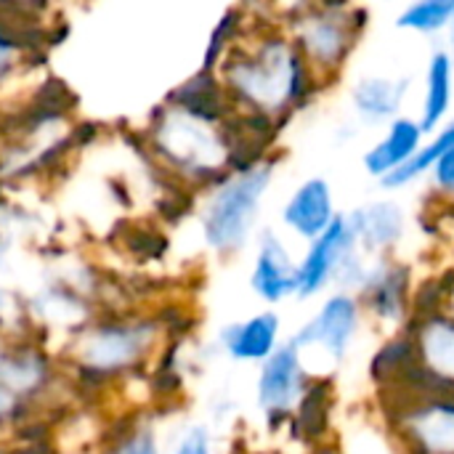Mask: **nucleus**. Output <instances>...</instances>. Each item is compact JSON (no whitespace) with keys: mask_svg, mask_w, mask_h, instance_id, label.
Returning <instances> with one entry per match:
<instances>
[{"mask_svg":"<svg viewBox=\"0 0 454 454\" xmlns=\"http://www.w3.org/2000/svg\"><path fill=\"white\" fill-rule=\"evenodd\" d=\"M215 74L237 114L258 117L277 128H285L327 90L290 32L258 16L215 67Z\"/></svg>","mask_w":454,"mask_h":454,"instance_id":"f257e3e1","label":"nucleus"},{"mask_svg":"<svg viewBox=\"0 0 454 454\" xmlns=\"http://www.w3.org/2000/svg\"><path fill=\"white\" fill-rule=\"evenodd\" d=\"M144 152L173 186L200 194L229 170L255 162L234 114L215 117L165 98L144 125Z\"/></svg>","mask_w":454,"mask_h":454,"instance_id":"f03ea898","label":"nucleus"},{"mask_svg":"<svg viewBox=\"0 0 454 454\" xmlns=\"http://www.w3.org/2000/svg\"><path fill=\"white\" fill-rule=\"evenodd\" d=\"M279 160V152H271L255 162L239 165L197 194V226L207 253L226 261L255 242Z\"/></svg>","mask_w":454,"mask_h":454,"instance_id":"7ed1b4c3","label":"nucleus"},{"mask_svg":"<svg viewBox=\"0 0 454 454\" xmlns=\"http://www.w3.org/2000/svg\"><path fill=\"white\" fill-rule=\"evenodd\" d=\"M370 21L372 11L362 3L314 5L295 16L285 29L290 32L293 43L298 45L314 74L322 80V85L333 88L362 45Z\"/></svg>","mask_w":454,"mask_h":454,"instance_id":"20e7f679","label":"nucleus"},{"mask_svg":"<svg viewBox=\"0 0 454 454\" xmlns=\"http://www.w3.org/2000/svg\"><path fill=\"white\" fill-rule=\"evenodd\" d=\"M362 322L364 306L359 295L348 290H333L311 314V319L298 327L290 343L303 354L306 362L319 356L327 364H340L348 356Z\"/></svg>","mask_w":454,"mask_h":454,"instance_id":"39448f33","label":"nucleus"},{"mask_svg":"<svg viewBox=\"0 0 454 454\" xmlns=\"http://www.w3.org/2000/svg\"><path fill=\"white\" fill-rule=\"evenodd\" d=\"M160 335V325L138 319V322H109L88 330L80 338V370L85 375L106 378L133 370L154 346Z\"/></svg>","mask_w":454,"mask_h":454,"instance_id":"423d86ee","label":"nucleus"},{"mask_svg":"<svg viewBox=\"0 0 454 454\" xmlns=\"http://www.w3.org/2000/svg\"><path fill=\"white\" fill-rule=\"evenodd\" d=\"M311 391L309 362L287 340L266 362H261L255 378V404L266 420L293 418Z\"/></svg>","mask_w":454,"mask_h":454,"instance_id":"0eeeda50","label":"nucleus"},{"mask_svg":"<svg viewBox=\"0 0 454 454\" xmlns=\"http://www.w3.org/2000/svg\"><path fill=\"white\" fill-rule=\"evenodd\" d=\"M356 253L362 250H359L354 226L348 215L340 213L330 229H325L319 237L303 245V253L298 255V298L311 301L333 290L340 271Z\"/></svg>","mask_w":454,"mask_h":454,"instance_id":"6e6552de","label":"nucleus"},{"mask_svg":"<svg viewBox=\"0 0 454 454\" xmlns=\"http://www.w3.org/2000/svg\"><path fill=\"white\" fill-rule=\"evenodd\" d=\"M356 295L367 317L386 327H399L410 317L412 269L396 255L370 258Z\"/></svg>","mask_w":454,"mask_h":454,"instance_id":"1a4fd4ad","label":"nucleus"},{"mask_svg":"<svg viewBox=\"0 0 454 454\" xmlns=\"http://www.w3.org/2000/svg\"><path fill=\"white\" fill-rule=\"evenodd\" d=\"M250 290L266 306L298 298V255L277 229H261L255 237Z\"/></svg>","mask_w":454,"mask_h":454,"instance_id":"9d476101","label":"nucleus"},{"mask_svg":"<svg viewBox=\"0 0 454 454\" xmlns=\"http://www.w3.org/2000/svg\"><path fill=\"white\" fill-rule=\"evenodd\" d=\"M399 426L412 454H454V394L431 391L412 399Z\"/></svg>","mask_w":454,"mask_h":454,"instance_id":"9b49d317","label":"nucleus"},{"mask_svg":"<svg viewBox=\"0 0 454 454\" xmlns=\"http://www.w3.org/2000/svg\"><path fill=\"white\" fill-rule=\"evenodd\" d=\"M338 200L330 178L309 176L298 181L279 207V226L298 242H311L338 221Z\"/></svg>","mask_w":454,"mask_h":454,"instance_id":"f8f14e48","label":"nucleus"},{"mask_svg":"<svg viewBox=\"0 0 454 454\" xmlns=\"http://www.w3.org/2000/svg\"><path fill=\"white\" fill-rule=\"evenodd\" d=\"M346 215L354 226L359 250L367 258L396 255L410 234V213L394 197H375Z\"/></svg>","mask_w":454,"mask_h":454,"instance_id":"ddd939ff","label":"nucleus"},{"mask_svg":"<svg viewBox=\"0 0 454 454\" xmlns=\"http://www.w3.org/2000/svg\"><path fill=\"white\" fill-rule=\"evenodd\" d=\"M412 80L394 72H367L351 80L348 106L359 125L383 128L399 114H404Z\"/></svg>","mask_w":454,"mask_h":454,"instance_id":"4468645a","label":"nucleus"},{"mask_svg":"<svg viewBox=\"0 0 454 454\" xmlns=\"http://www.w3.org/2000/svg\"><path fill=\"white\" fill-rule=\"evenodd\" d=\"M428 138L426 128L420 125L418 114H399L388 125L380 128V136L364 149L362 154V168L372 181H386L391 173L404 168L415 152L423 146Z\"/></svg>","mask_w":454,"mask_h":454,"instance_id":"2eb2a0df","label":"nucleus"},{"mask_svg":"<svg viewBox=\"0 0 454 454\" xmlns=\"http://www.w3.org/2000/svg\"><path fill=\"white\" fill-rule=\"evenodd\" d=\"M218 346L231 362L261 364L282 346V317L274 309H263L231 322L218 333Z\"/></svg>","mask_w":454,"mask_h":454,"instance_id":"dca6fc26","label":"nucleus"},{"mask_svg":"<svg viewBox=\"0 0 454 454\" xmlns=\"http://www.w3.org/2000/svg\"><path fill=\"white\" fill-rule=\"evenodd\" d=\"M412 356L420 362V372L439 386V391L454 388V319L447 314L426 317L410 335Z\"/></svg>","mask_w":454,"mask_h":454,"instance_id":"f3484780","label":"nucleus"},{"mask_svg":"<svg viewBox=\"0 0 454 454\" xmlns=\"http://www.w3.org/2000/svg\"><path fill=\"white\" fill-rule=\"evenodd\" d=\"M454 109V56L447 45H439L428 53L423 80H420V104L418 120L426 133H436L444 122L452 120Z\"/></svg>","mask_w":454,"mask_h":454,"instance_id":"a211bd4d","label":"nucleus"},{"mask_svg":"<svg viewBox=\"0 0 454 454\" xmlns=\"http://www.w3.org/2000/svg\"><path fill=\"white\" fill-rule=\"evenodd\" d=\"M40 24L19 21L0 11V96L21 80L40 56Z\"/></svg>","mask_w":454,"mask_h":454,"instance_id":"6ab92c4d","label":"nucleus"},{"mask_svg":"<svg viewBox=\"0 0 454 454\" xmlns=\"http://www.w3.org/2000/svg\"><path fill=\"white\" fill-rule=\"evenodd\" d=\"M454 144V117L450 122H444L436 133H428V138L423 141V146L415 152V157L399 168L396 173H391L386 181H380V186L386 192H402L410 189L418 181H426L431 176V170L436 168V162L444 157V152Z\"/></svg>","mask_w":454,"mask_h":454,"instance_id":"aec40b11","label":"nucleus"},{"mask_svg":"<svg viewBox=\"0 0 454 454\" xmlns=\"http://www.w3.org/2000/svg\"><path fill=\"white\" fill-rule=\"evenodd\" d=\"M48 380V359L35 348H16L0 356V386L13 396L24 399L35 391H43Z\"/></svg>","mask_w":454,"mask_h":454,"instance_id":"412c9836","label":"nucleus"},{"mask_svg":"<svg viewBox=\"0 0 454 454\" xmlns=\"http://www.w3.org/2000/svg\"><path fill=\"white\" fill-rule=\"evenodd\" d=\"M454 21V0H410L396 13V29L418 37H444Z\"/></svg>","mask_w":454,"mask_h":454,"instance_id":"4be33fe9","label":"nucleus"},{"mask_svg":"<svg viewBox=\"0 0 454 454\" xmlns=\"http://www.w3.org/2000/svg\"><path fill=\"white\" fill-rule=\"evenodd\" d=\"M428 184L434 194L444 202H454V144L444 152V157L436 162V168L428 176Z\"/></svg>","mask_w":454,"mask_h":454,"instance_id":"5701e85b","label":"nucleus"},{"mask_svg":"<svg viewBox=\"0 0 454 454\" xmlns=\"http://www.w3.org/2000/svg\"><path fill=\"white\" fill-rule=\"evenodd\" d=\"M109 454H160V447L152 428H136L122 434Z\"/></svg>","mask_w":454,"mask_h":454,"instance_id":"b1692460","label":"nucleus"},{"mask_svg":"<svg viewBox=\"0 0 454 454\" xmlns=\"http://www.w3.org/2000/svg\"><path fill=\"white\" fill-rule=\"evenodd\" d=\"M170 454H213V436L205 426H192L181 434Z\"/></svg>","mask_w":454,"mask_h":454,"instance_id":"393cba45","label":"nucleus"},{"mask_svg":"<svg viewBox=\"0 0 454 454\" xmlns=\"http://www.w3.org/2000/svg\"><path fill=\"white\" fill-rule=\"evenodd\" d=\"M48 0H0V11L29 24H40V11Z\"/></svg>","mask_w":454,"mask_h":454,"instance_id":"a878e982","label":"nucleus"},{"mask_svg":"<svg viewBox=\"0 0 454 454\" xmlns=\"http://www.w3.org/2000/svg\"><path fill=\"white\" fill-rule=\"evenodd\" d=\"M444 37H447V51L454 56V21H452V27H450V32H447Z\"/></svg>","mask_w":454,"mask_h":454,"instance_id":"bb28decb","label":"nucleus"},{"mask_svg":"<svg viewBox=\"0 0 454 454\" xmlns=\"http://www.w3.org/2000/svg\"><path fill=\"white\" fill-rule=\"evenodd\" d=\"M3 303H5V298H3V293H0V311H3Z\"/></svg>","mask_w":454,"mask_h":454,"instance_id":"cd10ccee","label":"nucleus"},{"mask_svg":"<svg viewBox=\"0 0 454 454\" xmlns=\"http://www.w3.org/2000/svg\"><path fill=\"white\" fill-rule=\"evenodd\" d=\"M450 205H454V202H450Z\"/></svg>","mask_w":454,"mask_h":454,"instance_id":"c85d7f7f","label":"nucleus"}]
</instances>
